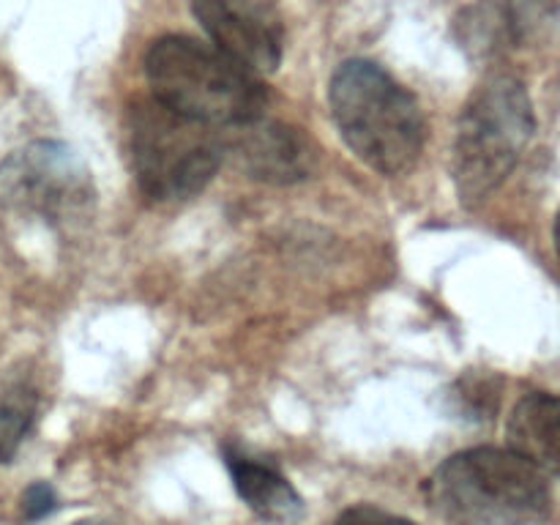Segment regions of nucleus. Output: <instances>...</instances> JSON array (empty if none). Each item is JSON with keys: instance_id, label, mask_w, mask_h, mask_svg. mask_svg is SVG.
I'll return each instance as SVG.
<instances>
[{"instance_id": "obj_4", "label": "nucleus", "mask_w": 560, "mask_h": 525, "mask_svg": "<svg viewBox=\"0 0 560 525\" xmlns=\"http://www.w3.org/2000/svg\"><path fill=\"white\" fill-rule=\"evenodd\" d=\"M213 129L153 96L137 98L126 115V137L142 195L153 202L200 195L224 159V140Z\"/></svg>"}, {"instance_id": "obj_8", "label": "nucleus", "mask_w": 560, "mask_h": 525, "mask_svg": "<svg viewBox=\"0 0 560 525\" xmlns=\"http://www.w3.org/2000/svg\"><path fill=\"white\" fill-rule=\"evenodd\" d=\"M233 153L249 178L266 184H295L315 170L317 151L301 129L277 120H249L233 126Z\"/></svg>"}, {"instance_id": "obj_9", "label": "nucleus", "mask_w": 560, "mask_h": 525, "mask_svg": "<svg viewBox=\"0 0 560 525\" xmlns=\"http://www.w3.org/2000/svg\"><path fill=\"white\" fill-rule=\"evenodd\" d=\"M224 463L233 476L235 490L257 517L273 525H290L304 514V501L295 487L266 459L244 454L238 446H224Z\"/></svg>"}, {"instance_id": "obj_15", "label": "nucleus", "mask_w": 560, "mask_h": 525, "mask_svg": "<svg viewBox=\"0 0 560 525\" xmlns=\"http://www.w3.org/2000/svg\"><path fill=\"white\" fill-rule=\"evenodd\" d=\"M55 506H58V498H55V490L49 485H44V481H36V485H31L25 490V495H22V514H25V520H44L49 512H55Z\"/></svg>"}, {"instance_id": "obj_14", "label": "nucleus", "mask_w": 560, "mask_h": 525, "mask_svg": "<svg viewBox=\"0 0 560 525\" xmlns=\"http://www.w3.org/2000/svg\"><path fill=\"white\" fill-rule=\"evenodd\" d=\"M334 525H416L410 520L397 517L392 512H383V509L372 506V503H359V506L345 509L337 517Z\"/></svg>"}, {"instance_id": "obj_13", "label": "nucleus", "mask_w": 560, "mask_h": 525, "mask_svg": "<svg viewBox=\"0 0 560 525\" xmlns=\"http://www.w3.org/2000/svg\"><path fill=\"white\" fill-rule=\"evenodd\" d=\"M517 42H536L556 31L558 0H512L509 3Z\"/></svg>"}, {"instance_id": "obj_2", "label": "nucleus", "mask_w": 560, "mask_h": 525, "mask_svg": "<svg viewBox=\"0 0 560 525\" xmlns=\"http://www.w3.org/2000/svg\"><path fill=\"white\" fill-rule=\"evenodd\" d=\"M334 124L350 151L381 175H402L419 162L427 120L405 85L372 60H345L328 85Z\"/></svg>"}, {"instance_id": "obj_3", "label": "nucleus", "mask_w": 560, "mask_h": 525, "mask_svg": "<svg viewBox=\"0 0 560 525\" xmlns=\"http://www.w3.org/2000/svg\"><path fill=\"white\" fill-rule=\"evenodd\" d=\"M145 77L156 102L208 126L233 129L268 107L260 77L189 36L156 38L145 52Z\"/></svg>"}, {"instance_id": "obj_10", "label": "nucleus", "mask_w": 560, "mask_h": 525, "mask_svg": "<svg viewBox=\"0 0 560 525\" xmlns=\"http://www.w3.org/2000/svg\"><path fill=\"white\" fill-rule=\"evenodd\" d=\"M509 448L523 454L545 474L560 468V405L550 392H534L514 405L506 424Z\"/></svg>"}, {"instance_id": "obj_5", "label": "nucleus", "mask_w": 560, "mask_h": 525, "mask_svg": "<svg viewBox=\"0 0 560 525\" xmlns=\"http://www.w3.org/2000/svg\"><path fill=\"white\" fill-rule=\"evenodd\" d=\"M534 131V104L517 77H490L468 98L452 156L454 184L465 206L485 202L512 175Z\"/></svg>"}, {"instance_id": "obj_1", "label": "nucleus", "mask_w": 560, "mask_h": 525, "mask_svg": "<svg viewBox=\"0 0 560 525\" xmlns=\"http://www.w3.org/2000/svg\"><path fill=\"white\" fill-rule=\"evenodd\" d=\"M550 474L512 448L452 454L427 481V498L454 525H541L552 514Z\"/></svg>"}, {"instance_id": "obj_7", "label": "nucleus", "mask_w": 560, "mask_h": 525, "mask_svg": "<svg viewBox=\"0 0 560 525\" xmlns=\"http://www.w3.org/2000/svg\"><path fill=\"white\" fill-rule=\"evenodd\" d=\"M197 22L213 47L252 74H271L282 63L284 31L266 0H191Z\"/></svg>"}, {"instance_id": "obj_11", "label": "nucleus", "mask_w": 560, "mask_h": 525, "mask_svg": "<svg viewBox=\"0 0 560 525\" xmlns=\"http://www.w3.org/2000/svg\"><path fill=\"white\" fill-rule=\"evenodd\" d=\"M454 36L463 49H468L470 58H498L517 44L509 5L498 0H479L468 5L454 22Z\"/></svg>"}, {"instance_id": "obj_12", "label": "nucleus", "mask_w": 560, "mask_h": 525, "mask_svg": "<svg viewBox=\"0 0 560 525\" xmlns=\"http://www.w3.org/2000/svg\"><path fill=\"white\" fill-rule=\"evenodd\" d=\"M36 421V392L27 383L0 386V463H11Z\"/></svg>"}, {"instance_id": "obj_6", "label": "nucleus", "mask_w": 560, "mask_h": 525, "mask_svg": "<svg viewBox=\"0 0 560 525\" xmlns=\"http://www.w3.org/2000/svg\"><path fill=\"white\" fill-rule=\"evenodd\" d=\"M91 200V173L60 142H33L0 164V206L14 213L63 224L82 217Z\"/></svg>"}]
</instances>
